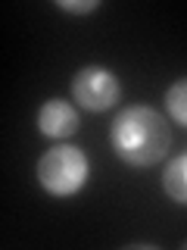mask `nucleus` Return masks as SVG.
Here are the masks:
<instances>
[{
  "mask_svg": "<svg viewBox=\"0 0 187 250\" xmlns=\"http://www.w3.org/2000/svg\"><path fill=\"white\" fill-rule=\"evenodd\" d=\"M109 141H112V150L125 163H131V166H153V163H159L166 156L168 144H171V131L156 109L131 106L125 113H119V119L112 122Z\"/></svg>",
  "mask_w": 187,
  "mask_h": 250,
  "instance_id": "nucleus-1",
  "label": "nucleus"
},
{
  "mask_svg": "<svg viewBox=\"0 0 187 250\" xmlns=\"http://www.w3.org/2000/svg\"><path fill=\"white\" fill-rule=\"evenodd\" d=\"M88 178V160L78 147H53L37 160V182L56 197H72Z\"/></svg>",
  "mask_w": 187,
  "mask_h": 250,
  "instance_id": "nucleus-2",
  "label": "nucleus"
},
{
  "mask_svg": "<svg viewBox=\"0 0 187 250\" xmlns=\"http://www.w3.org/2000/svg\"><path fill=\"white\" fill-rule=\"evenodd\" d=\"M72 91H75L78 104L84 109H94V113L109 109L115 100H119V82H115V75L106 72V69H100V66L81 69V72L75 75Z\"/></svg>",
  "mask_w": 187,
  "mask_h": 250,
  "instance_id": "nucleus-3",
  "label": "nucleus"
},
{
  "mask_svg": "<svg viewBox=\"0 0 187 250\" xmlns=\"http://www.w3.org/2000/svg\"><path fill=\"white\" fill-rule=\"evenodd\" d=\"M37 128H41L47 138H69V135L78 131V113L66 100H47V104L37 109Z\"/></svg>",
  "mask_w": 187,
  "mask_h": 250,
  "instance_id": "nucleus-4",
  "label": "nucleus"
},
{
  "mask_svg": "<svg viewBox=\"0 0 187 250\" xmlns=\"http://www.w3.org/2000/svg\"><path fill=\"white\" fill-rule=\"evenodd\" d=\"M162 188L175 203L187 207V156H178V160L168 163L166 175H162Z\"/></svg>",
  "mask_w": 187,
  "mask_h": 250,
  "instance_id": "nucleus-5",
  "label": "nucleus"
},
{
  "mask_svg": "<svg viewBox=\"0 0 187 250\" xmlns=\"http://www.w3.org/2000/svg\"><path fill=\"white\" fill-rule=\"evenodd\" d=\"M166 106L168 113L175 116L181 125H187V78H181V82H175L166 94Z\"/></svg>",
  "mask_w": 187,
  "mask_h": 250,
  "instance_id": "nucleus-6",
  "label": "nucleus"
},
{
  "mask_svg": "<svg viewBox=\"0 0 187 250\" xmlns=\"http://www.w3.org/2000/svg\"><path fill=\"white\" fill-rule=\"evenodd\" d=\"M56 6L59 10H66V13H91V10H97V0H81V3H75V0H56Z\"/></svg>",
  "mask_w": 187,
  "mask_h": 250,
  "instance_id": "nucleus-7",
  "label": "nucleus"
},
{
  "mask_svg": "<svg viewBox=\"0 0 187 250\" xmlns=\"http://www.w3.org/2000/svg\"><path fill=\"white\" fill-rule=\"evenodd\" d=\"M184 250H187V241H184Z\"/></svg>",
  "mask_w": 187,
  "mask_h": 250,
  "instance_id": "nucleus-8",
  "label": "nucleus"
}]
</instances>
